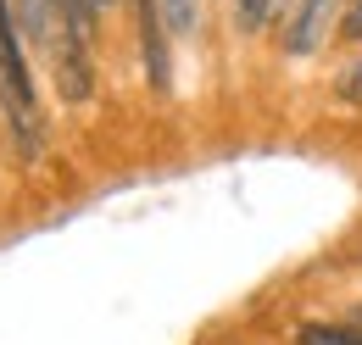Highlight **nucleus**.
<instances>
[{
  "mask_svg": "<svg viewBox=\"0 0 362 345\" xmlns=\"http://www.w3.org/2000/svg\"><path fill=\"white\" fill-rule=\"evenodd\" d=\"M56 89H62V100H90V40H67L56 45Z\"/></svg>",
  "mask_w": 362,
  "mask_h": 345,
  "instance_id": "nucleus-1",
  "label": "nucleus"
},
{
  "mask_svg": "<svg viewBox=\"0 0 362 345\" xmlns=\"http://www.w3.org/2000/svg\"><path fill=\"white\" fill-rule=\"evenodd\" d=\"M329 6H334V0H296L290 34H284V50H290V56H313V50H317L323 23H329Z\"/></svg>",
  "mask_w": 362,
  "mask_h": 345,
  "instance_id": "nucleus-2",
  "label": "nucleus"
},
{
  "mask_svg": "<svg viewBox=\"0 0 362 345\" xmlns=\"http://www.w3.org/2000/svg\"><path fill=\"white\" fill-rule=\"evenodd\" d=\"M296 340L301 345H362V329H351V323H307Z\"/></svg>",
  "mask_w": 362,
  "mask_h": 345,
  "instance_id": "nucleus-3",
  "label": "nucleus"
},
{
  "mask_svg": "<svg viewBox=\"0 0 362 345\" xmlns=\"http://www.w3.org/2000/svg\"><path fill=\"white\" fill-rule=\"evenodd\" d=\"M195 17H201V0H162V23L173 40H189L195 34Z\"/></svg>",
  "mask_w": 362,
  "mask_h": 345,
  "instance_id": "nucleus-4",
  "label": "nucleus"
},
{
  "mask_svg": "<svg viewBox=\"0 0 362 345\" xmlns=\"http://www.w3.org/2000/svg\"><path fill=\"white\" fill-rule=\"evenodd\" d=\"M273 6H279V0H234V23H240V34H257V28H268Z\"/></svg>",
  "mask_w": 362,
  "mask_h": 345,
  "instance_id": "nucleus-5",
  "label": "nucleus"
},
{
  "mask_svg": "<svg viewBox=\"0 0 362 345\" xmlns=\"http://www.w3.org/2000/svg\"><path fill=\"white\" fill-rule=\"evenodd\" d=\"M340 34L351 45H362V0H351V11H346V23H340Z\"/></svg>",
  "mask_w": 362,
  "mask_h": 345,
  "instance_id": "nucleus-6",
  "label": "nucleus"
},
{
  "mask_svg": "<svg viewBox=\"0 0 362 345\" xmlns=\"http://www.w3.org/2000/svg\"><path fill=\"white\" fill-rule=\"evenodd\" d=\"M0 23H6V0H0Z\"/></svg>",
  "mask_w": 362,
  "mask_h": 345,
  "instance_id": "nucleus-7",
  "label": "nucleus"
},
{
  "mask_svg": "<svg viewBox=\"0 0 362 345\" xmlns=\"http://www.w3.org/2000/svg\"><path fill=\"white\" fill-rule=\"evenodd\" d=\"M95 6H112V0H95Z\"/></svg>",
  "mask_w": 362,
  "mask_h": 345,
  "instance_id": "nucleus-8",
  "label": "nucleus"
},
{
  "mask_svg": "<svg viewBox=\"0 0 362 345\" xmlns=\"http://www.w3.org/2000/svg\"><path fill=\"white\" fill-rule=\"evenodd\" d=\"M279 6H284V0H279Z\"/></svg>",
  "mask_w": 362,
  "mask_h": 345,
  "instance_id": "nucleus-9",
  "label": "nucleus"
}]
</instances>
